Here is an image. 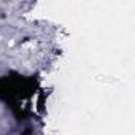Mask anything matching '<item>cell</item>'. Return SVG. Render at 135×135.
Returning a JSON list of instances; mask_svg holds the SVG:
<instances>
[{
  "mask_svg": "<svg viewBox=\"0 0 135 135\" xmlns=\"http://www.w3.org/2000/svg\"><path fill=\"white\" fill-rule=\"evenodd\" d=\"M37 80L35 78H24L21 75H7L0 78V100L11 105L16 111V116L21 119V114H26L19 107L22 99H29L37 91Z\"/></svg>",
  "mask_w": 135,
  "mask_h": 135,
  "instance_id": "6da1fadb",
  "label": "cell"
}]
</instances>
